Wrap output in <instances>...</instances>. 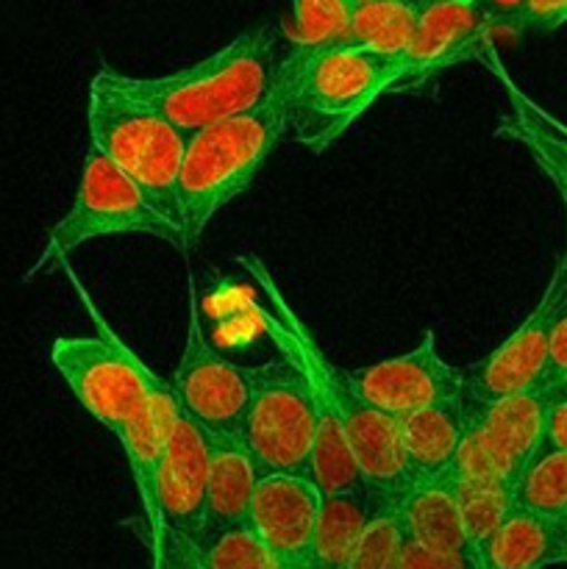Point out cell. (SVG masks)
I'll return each mask as SVG.
<instances>
[{
  "label": "cell",
  "instance_id": "44dd1931",
  "mask_svg": "<svg viewBox=\"0 0 567 569\" xmlns=\"http://www.w3.org/2000/svg\"><path fill=\"white\" fill-rule=\"evenodd\" d=\"M398 515L406 537L422 548L445 556H470L461 528L456 483L450 481V476L411 481L398 498Z\"/></svg>",
  "mask_w": 567,
  "mask_h": 569
},
{
  "label": "cell",
  "instance_id": "484cf974",
  "mask_svg": "<svg viewBox=\"0 0 567 569\" xmlns=\"http://www.w3.org/2000/svg\"><path fill=\"white\" fill-rule=\"evenodd\" d=\"M198 550L206 569H284L248 522L206 533Z\"/></svg>",
  "mask_w": 567,
  "mask_h": 569
},
{
  "label": "cell",
  "instance_id": "836d02e7",
  "mask_svg": "<svg viewBox=\"0 0 567 569\" xmlns=\"http://www.w3.org/2000/svg\"><path fill=\"white\" fill-rule=\"evenodd\" d=\"M476 3L481 6L487 20L493 22L495 33L498 31L517 33V28H520V17L523 11H526L528 0H476Z\"/></svg>",
  "mask_w": 567,
  "mask_h": 569
},
{
  "label": "cell",
  "instance_id": "4fadbf2b",
  "mask_svg": "<svg viewBox=\"0 0 567 569\" xmlns=\"http://www.w3.org/2000/svg\"><path fill=\"white\" fill-rule=\"evenodd\" d=\"M322 492L309 476H261L248 526L284 569L311 559Z\"/></svg>",
  "mask_w": 567,
  "mask_h": 569
},
{
  "label": "cell",
  "instance_id": "5bb4252c",
  "mask_svg": "<svg viewBox=\"0 0 567 569\" xmlns=\"http://www.w3.org/2000/svg\"><path fill=\"white\" fill-rule=\"evenodd\" d=\"M206 478L209 445L203 428L181 411L156 476V515L161 531H176L195 545L206 531Z\"/></svg>",
  "mask_w": 567,
  "mask_h": 569
},
{
  "label": "cell",
  "instance_id": "8d00e7d4",
  "mask_svg": "<svg viewBox=\"0 0 567 569\" xmlns=\"http://www.w3.org/2000/svg\"><path fill=\"white\" fill-rule=\"evenodd\" d=\"M476 569H481V567H478V565H476Z\"/></svg>",
  "mask_w": 567,
  "mask_h": 569
},
{
  "label": "cell",
  "instance_id": "9c48e42d",
  "mask_svg": "<svg viewBox=\"0 0 567 569\" xmlns=\"http://www.w3.org/2000/svg\"><path fill=\"white\" fill-rule=\"evenodd\" d=\"M172 392L183 415L206 433H239L250 403V367L222 359L203 333L195 278L189 276V320Z\"/></svg>",
  "mask_w": 567,
  "mask_h": 569
},
{
  "label": "cell",
  "instance_id": "e0dca14e",
  "mask_svg": "<svg viewBox=\"0 0 567 569\" xmlns=\"http://www.w3.org/2000/svg\"><path fill=\"white\" fill-rule=\"evenodd\" d=\"M481 64H487V70L493 72V76H498V81L504 83L506 92V114L498 126V137L511 139V142L528 150V156L537 161L539 170L548 176V181L554 183L556 192H559L567 217V126L556 120L554 114H548L543 106L534 103V100L511 81V76L504 70V64H500V56L498 50H495V44L484 53Z\"/></svg>",
  "mask_w": 567,
  "mask_h": 569
},
{
  "label": "cell",
  "instance_id": "ffe728a7",
  "mask_svg": "<svg viewBox=\"0 0 567 569\" xmlns=\"http://www.w3.org/2000/svg\"><path fill=\"white\" fill-rule=\"evenodd\" d=\"M476 561L481 569L567 567V522L515 506Z\"/></svg>",
  "mask_w": 567,
  "mask_h": 569
},
{
  "label": "cell",
  "instance_id": "6da1fadb",
  "mask_svg": "<svg viewBox=\"0 0 567 569\" xmlns=\"http://www.w3.org/2000/svg\"><path fill=\"white\" fill-rule=\"evenodd\" d=\"M239 264L250 272L256 289L265 298V306H256V315L265 326V333L276 342L284 359L292 361L304 372L311 392L320 395L342 422L345 437H348L350 450H354L356 467H359L361 483L378 498L398 503V498L411 483L409 472L404 467V456H400L398 420H389L376 406L367 403L350 370L334 365L322 353L315 333L295 315V309L284 298L276 278L270 276V270H267L259 256H242Z\"/></svg>",
  "mask_w": 567,
  "mask_h": 569
},
{
  "label": "cell",
  "instance_id": "d6986e66",
  "mask_svg": "<svg viewBox=\"0 0 567 569\" xmlns=\"http://www.w3.org/2000/svg\"><path fill=\"white\" fill-rule=\"evenodd\" d=\"M206 433V431H203ZM209 478H206V533L242 526L250 517L261 470L239 433H206Z\"/></svg>",
  "mask_w": 567,
  "mask_h": 569
},
{
  "label": "cell",
  "instance_id": "d590c367",
  "mask_svg": "<svg viewBox=\"0 0 567 569\" xmlns=\"http://www.w3.org/2000/svg\"><path fill=\"white\" fill-rule=\"evenodd\" d=\"M559 392H567V387H565V389H559Z\"/></svg>",
  "mask_w": 567,
  "mask_h": 569
},
{
  "label": "cell",
  "instance_id": "3957f363",
  "mask_svg": "<svg viewBox=\"0 0 567 569\" xmlns=\"http://www.w3.org/2000/svg\"><path fill=\"white\" fill-rule=\"evenodd\" d=\"M272 87L287 100L295 142L326 153L381 94L398 87V59L348 42L292 44L278 59Z\"/></svg>",
  "mask_w": 567,
  "mask_h": 569
},
{
  "label": "cell",
  "instance_id": "7402d4cb",
  "mask_svg": "<svg viewBox=\"0 0 567 569\" xmlns=\"http://www.w3.org/2000/svg\"><path fill=\"white\" fill-rule=\"evenodd\" d=\"M381 500L387 498H378L367 487L322 495L311 561L320 569H348Z\"/></svg>",
  "mask_w": 567,
  "mask_h": 569
},
{
  "label": "cell",
  "instance_id": "e575fe53",
  "mask_svg": "<svg viewBox=\"0 0 567 569\" xmlns=\"http://www.w3.org/2000/svg\"><path fill=\"white\" fill-rule=\"evenodd\" d=\"M287 569H320V567H317L315 565V561H300V565H295V567H287Z\"/></svg>",
  "mask_w": 567,
  "mask_h": 569
},
{
  "label": "cell",
  "instance_id": "ba28073f",
  "mask_svg": "<svg viewBox=\"0 0 567 569\" xmlns=\"http://www.w3.org/2000/svg\"><path fill=\"white\" fill-rule=\"evenodd\" d=\"M315 431V398L304 372L287 359L250 367V403L239 439L261 476H309Z\"/></svg>",
  "mask_w": 567,
  "mask_h": 569
},
{
  "label": "cell",
  "instance_id": "83f0119b",
  "mask_svg": "<svg viewBox=\"0 0 567 569\" xmlns=\"http://www.w3.org/2000/svg\"><path fill=\"white\" fill-rule=\"evenodd\" d=\"M348 0H292V44L342 42Z\"/></svg>",
  "mask_w": 567,
  "mask_h": 569
},
{
  "label": "cell",
  "instance_id": "8992f818",
  "mask_svg": "<svg viewBox=\"0 0 567 569\" xmlns=\"http://www.w3.org/2000/svg\"><path fill=\"white\" fill-rule=\"evenodd\" d=\"M64 270L81 303L87 306L98 333L94 337H59L50 345V361L72 398L78 400V406L117 439V433L131 422V417L150 398L156 372L100 317L98 306L92 303L76 272L67 264Z\"/></svg>",
  "mask_w": 567,
  "mask_h": 569
},
{
  "label": "cell",
  "instance_id": "4dcf8cb0",
  "mask_svg": "<svg viewBox=\"0 0 567 569\" xmlns=\"http://www.w3.org/2000/svg\"><path fill=\"white\" fill-rule=\"evenodd\" d=\"M476 565L478 561L470 559V556H445L437 553V550L422 548L406 533L404 542H400L398 569H476Z\"/></svg>",
  "mask_w": 567,
  "mask_h": 569
},
{
  "label": "cell",
  "instance_id": "1f68e13d",
  "mask_svg": "<svg viewBox=\"0 0 567 569\" xmlns=\"http://www.w3.org/2000/svg\"><path fill=\"white\" fill-rule=\"evenodd\" d=\"M537 453H567V392L550 395Z\"/></svg>",
  "mask_w": 567,
  "mask_h": 569
},
{
  "label": "cell",
  "instance_id": "7a4b0ae2",
  "mask_svg": "<svg viewBox=\"0 0 567 569\" xmlns=\"http://www.w3.org/2000/svg\"><path fill=\"white\" fill-rule=\"evenodd\" d=\"M276 50L278 31L261 22L245 28L226 48L167 76H126L109 64L100 70L117 89L192 137L228 117L245 114L267 98L278 64Z\"/></svg>",
  "mask_w": 567,
  "mask_h": 569
},
{
  "label": "cell",
  "instance_id": "9a60e30c",
  "mask_svg": "<svg viewBox=\"0 0 567 569\" xmlns=\"http://www.w3.org/2000/svg\"><path fill=\"white\" fill-rule=\"evenodd\" d=\"M178 417H181V406L172 392V383L156 376L150 398L131 417V422L117 433V442L126 453L128 470H131L133 487H137L139 503H142L148 545H156L161 539L159 515H156V476H159V465L165 459L167 442L176 431Z\"/></svg>",
  "mask_w": 567,
  "mask_h": 569
},
{
  "label": "cell",
  "instance_id": "277c9868",
  "mask_svg": "<svg viewBox=\"0 0 567 569\" xmlns=\"http://www.w3.org/2000/svg\"><path fill=\"white\" fill-rule=\"evenodd\" d=\"M287 131V100L270 83L259 106L189 137L178 178L181 226L189 248L200 242L217 211L248 192Z\"/></svg>",
  "mask_w": 567,
  "mask_h": 569
},
{
  "label": "cell",
  "instance_id": "f546056e",
  "mask_svg": "<svg viewBox=\"0 0 567 569\" xmlns=\"http://www.w3.org/2000/svg\"><path fill=\"white\" fill-rule=\"evenodd\" d=\"M539 387L548 389V392H559V389L567 387V303L559 311V317H556L554 331H550L548 359H545Z\"/></svg>",
  "mask_w": 567,
  "mask_h": 569
},
{
  "label": "cell",
  "instance_id": "8fae6325",
  "mask_svg": "<svg viewBox=\"0 0 567 569\" xmlns=\"http://www.w3.org/2000/svg\"><path fill=\"white\" fill-rule=\"evenodd\" d=\"M495 28L476 0H422L415 33L398 59V87L415 89L461 61H481Z\"/></svg>",
  "mask_w": 567,
  "mask_h": 569
},
{
  "label": "cell",
  "instance_id": "5b68a950",
  "mask_svg": "<svg viewBox=\"0 0 567 569\" xmlns=\"http://www.w3.org/2000/svg\"><path fill=\"white\" fill-rule=\"evenodd\" d=\"M87 131L89 148L109 159L139 189L156 214L183 231L178 178L189 133L117 89L103 70L94 72L89 83Z\"/></svg>",
  "mask_w": 567,
  "mask_h": 569
},
{
  "label": "cell",
  "instance_id": "52a82bcc",
  "mask_svg": "<svg viewBox=\"0 0 567 569\" xmlns=\"http://www.w3.org/2000/svg\"><path fill=\"white\" fill-rule=\"evenodd\" d=\"M126 233H145V237L172 244L181 253L189 250L181 228L156 214L139 189L109 159L89 148L83 156L81 181H78L70 211L50 228L48 242L31 270L26 272V281H33L59 264L64 267L70 253L92 239L126 237Z\"/></svg>",
  "mask_w": 567,
  "mask_h": 569
},
{
  "label": "cell",
  "instance_id": "ac0fdd59",
  "mask_svg": "<svg viewBox=\"0 0 567 569\" xmlns=\"http://www.w3.org/2000/svg\"><path fill=\"white\" fill-rule=\"evenodd\" d=\"M467 395L400 417L398 442L409 481L448 476L467 428Z\"/></svg>",
  "mask_w": 567,
  "mask_h": 569
},
{
  "label": "cell",
  "instance_id": "603a6c76",
  "mask_svg": "<svg viewBox=\"0 0 567 569\" xmlns=\"http://www.w3.org/2000/svg\"><path fill=\"white\" fill-rule=\"evenodd\" d=\"M420 9L422 0H348V33L342 42L400 59Z\"/></svg>",
  "mask_w": 567,
  "mask_h": 569
},
{
  "label": "cell",
  "instance_id": "f1b7e54d",
  "mask_svg": "<svg viewBox=\"0 0 567 569\" xmlns=\"http://www.w3.org/2000/svg\"><path fill=\"white\" fill-rule=\"evenodd\" d=\"M150 569H206L198 545L176 531H161V539L150 545Z\"/></svg>",
  "mask_w": 567,
  "mask_h": 569
},
{
  "label": "cell",
  "instance_id": "30bf717a",
  "mask_svg": "<svg viewBox=\"0 0 567 569\" xmlns=\"http://www.w3.org/2000/svg\"><path fill=\"white\" fill-rule=\"evenodd\" d=\"M567 303V253L556 264L543 298L531 315L500 342L493 353L465 370V395L470 403H495L509 395L539 387L548 359V342L554 322Z\"/></svg>",
  "mask_w": 567,
  "mask_h": 569
},
{
  "label": "cell",
  "instance_id": "4316f807",
  "mask_svg": "<svg viewBox=\"0 0 567 569\" xmlns=\"http://www.w3.org/2000/svg\"><path fill=\"white\" fill-rule=\"evenodd\" d=\"M400 542H404V526H400L398 503L381 500L348 569H398Z\"/></svg>",
  "mask_w": 567,
  "mask_h": 569
},
{
  "label": "cell",
  "instance_id": "7c38bea8",
  "mask_svg": "<svg viewBox=\"0 0 567 569\" xmlns=\"http://www.w3.org/2000/svg\"><path fill=\"white\" fill-rule=\"evenodd\" d=\"M350 376L361 398L389 420H400L439 400L465 395V370L439 356L434 331L422 333L420 345L409 353L359 367Z\"/></svg>",
  "mask_w": 567,
  "mask_h": 569
},
{
  "label": "cell",
  "instance_id": "2e32d148",
  "mask_svg": "<svg viewBox=\"0 0 567 569\" xmlns=\"http://www.w3.org/2000/svg\"><path fill=\"white\" fill-rule=\"evenodd\" d=\"M548 389L534 387L526 392L509 395L495 403H470L467 400V426L478 433L489 453L498 459L511 483L523 476L528 461L537 456L543 437L545 409L550 403Z\"/></svg>",
  "mask_w": 567,
  "mask_h": 569
},
{
  "label": "cell",
  "instance_id": "d6a6232c",
  "mask_svg": "<svg viewBox=\"0 0 567 569\" xmlns=\"http://www.w3.org/2000/svg\"><path fill=\"white\" fill-rule=\"evenodd\" d=\"M567 22V0H528L517 33H550Z\"/></svg>",
  "mask_w": 567,
  "mask_h": 569
},
{
  "label": "cell",
  "instance_id": "d4e9b609",
  "mask_svg": "<svg viewBox=\"0 0 567 569\" xmlns=\"http://www.w3.org/2000/svg\"><path fill=\"white\" fill-rule=\"evenodd\" d=\"M456 498H459L467 550L472 559H478L489 537L515 509V489L500 483H456Z\"/></svg>",
  "mask_w": 567,
  "mask_h": 569
},
{
  "label": "cell",
  "instance_id": "cb8c5ba5",
  "mask_svg": "<svg viewBox=\"0 0 567 569\" xmlns=\"http://www.w3.org/2000/svg\"><path fill=\"white\" fill-rule=\"evenodd\" d=\"M515 506L567 522V453H537L515 483Z\"/></svg>",
  "mask_w": 567,
  "mask_h": 569
}]
</instances>
